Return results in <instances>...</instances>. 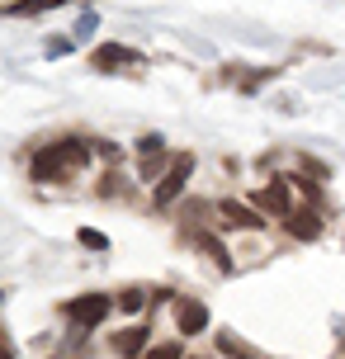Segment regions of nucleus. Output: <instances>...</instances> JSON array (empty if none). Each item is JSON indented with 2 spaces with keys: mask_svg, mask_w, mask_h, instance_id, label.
I'll list each match as a JSON object with an SVG mask.
<instances>
[{
  "mask_svg": "<svg viewBox=\"0 0 345 359\" xmlns=\"http://www.w3.org/2000/svg\"><path fill=\"white\" fill-rule=\"evenodd\" d=\"M222 208V217H227V222H232V227H260V208H246V203H236V198H222L218 203Z\"/></svg>",
  "mask_w": 345,
  "mask_h": 359,
  "instance_id": "nucleus-8",
  "label": "nucleus"
},
{
  "mask_svg": "<svg viewBox=\"0 0 345 359\" xmlns=\"http://www.w3.org/2000/svg\"><path fill=\"white\" fill-rule=\"evenodd\" d=\"M76 241H81L86 251H109V236L95 232V227H81V232H76Z\"/></svg>",
  "mask_w": 345,
  "mask_h": 359,
  "instance_id": "nucleus-11",
  "label": "nucleus"
},
{
  "mask_svg": "<svg viewBox=\"0 0 345 359\" xmlns=\"http://www.w3.org/2000/svg\"><path fill=\"white\" fill-rule=\"evenodd\" d=\"M284 227H289V236H303V241H312V236H322V217L312 213V208H293V213L284 217Z\"/></svg>",
  "mask_w": 345,
  "mask_h": 359,
  "instance_id": "nucleus-7",
  "label": "nucleus"
},
{
  "mask_svg": "<svg viewBox=\"0 0 345 359\" xmlns=\"http://www.w3.org/2000/svg\"><path fill=\"white\" fill-rule=\"evenodd\" d=\"M147 359H180V345H156Z\"/></svg>",
  "mask_w": 345,
  "mask_h": 359,
  "instance_id": "nucleus-15",
  "label": "nucleus"
},
{
  "mask_svg": "<svg viewBox=\"0 0 345 359\" xmlns=\"http://www.w3.org/2000/svg\"><path fill=\"white\" fill-rule=\"evenodd\" d=\"M100 72H114V67H137L142 57L133 53V48H119V43H104V48H95V57H90Z\"/></svg>",
  "mask_w": 345,
  "mask_h": 359,
  "instance_id": "nucleus-6",
  "label": "nucleus"
},
{
  "mask_svg": "<svg viewBox=\"0 0 345 359\" xmlns=\"http://www.w3.org/2000/svg\"><path fill=\"white\" fill-rule=\"evenodd\" d=\"M142 345H147V326H128V331L114 336V350H119V355H137Z\"/></svg>",
  "mask_w": 345,
  "mask_h": 359,
  "instance_id": "nucleus-9",
  "label": "nucleus"
},
{
  "mask_svg": "<svg viewBox=\"0 0 345 359\" xmlns=\"http://www.w3.org/2000/svg\"><path fill=\"white\" fill-rule=\"evenodd\" d=\"M175 326H180V336L208 331V307H203L199 298H175Z\"/></svg>",
  "mask_w": 345,
  "mask_h": 359,
  "instance_id": "nucleus-4",
  "label": "nucleus"
},
{
  "mask_svg": "<svg viewBox=\"0 0 345 359\" xmlns=\"http://www.w3.org/2000/svg\"><path fill=\"white\" fill-rule=\"evenodd\" d=\"M255 208L289 217V213H293V203H289V175H284V180H270V184H265V189L255 194Z\"/></svg>",
  "mask_w": 345,
  "mask_h": 359,
  "instance_id": "nucleus-5",
  "label": "nucleus"
},
{
  "mask_svg": "<svg viewBox=\"0 0 345 359\" xmlns=\"http://www.w3.org/2000/svg\"><path fill=\"white\" fill-rule=\"evenodd\" d=\"M199 246L213 255V260H218V269H227V251H222V241H213V236H199Z\"/></svg>",
  "mask_w": 345,
  "mask_h": 359,
  "instance_id": "nucleus-13",
  "label": "nucleus"
},
{
  "mask_svg": "<svg viewBox=\"0 0 345 359\" xmlns=\"http://www.w3.org/2000/svg\"><path fill=\"white\" fill-rule=\"evenodd\" d=\"M218 350H227V355H236V359H255V350H246L232 331H218Z\"/></svg>",
  "mask_w": 345,
  "mask_h": 359,
  "instance_id": "nucleus-12",
  "label": "nucleus"
},
{
  "mask_svg": "<svg viewBox=\"0 0 345 359\" xmlns=\"http://www.w3.org/2000/svg\"><path fill=\"white\" fill-rule=\"evenodd\" d=\"M0 359H15V345H10V336H5V326H0Z\"/></svg>",
  "mask_w": 345,
  "mask_h": 359,
  "instance_id": "nucleus-17",
  "label": "nucleus"
},
{
  "mask_svg": "<svg viewBox=\"0 0 345 359\" xmlns=\"http://www.w3.org/2000/svg\"><path fill=\"white\" fill-rule=\"evenodd\" d=\"M142 303H147V293H142V288H128L123 298H119V307H123V312H137Z\"/></svg>",
  "mask_w": 345,
  "mask_h": 359,
  "instance_id": "nucleus-14",
  "label": "nucleus"
},
{
  "mask_svg": "<svg viewBox=\"0 0 345 359\" xmlns=\"http://www.w3.org/2000/svg\"><path fill=\"white\" fill-rule=\"evenodd\" d=\"M109 298L104 293H81V298H72L67 303V322L72 326H81V331H90V326H100L104 317H109Z\"/></svg>",
  "mask_w": 345,
  "mask_h": 359,
  "instance_id": "nucleus-2",
  "label": "nucleus"
},
{
  "mask_svg": "<svg viewBox=\"0 0 345 359\" xmlns=\"http://www.w3.org/2000/svg\"><path fill=\"white\" fill-rule=\"evenodd\" d=\"M189 175H194V156L184 151V156H175V161H170V170H165V180L156 184V194H151V203H156V208H165V203H175V198L184 194V180H189Z\"/></svg>",
  "mask_w": 345,
  "mask_h": 359,
  "instance_id": "nucleus-3",
  "label": "nucleus"
},
{
  "mask_svg": "<svg viewBox=\"0 0 345 359\" xmlns=\"http://www.w3.org/2000/svg\"><path fill=\"white\" fill-rule=\"evenodd\" d=\"M57 5H72V0H15L10 5V15H48Z\"/></svg>",
  "mask_w": 345,
  "mask_h": 359,
  "instance_id": "nucleus-10",
  "label": "nucleus"
},
{
  "mask_svg": "<svg viewBox=\"0 0 345 359\" xmlns=\"http://www.w3.org/2000/svg\"><path fill=\"white\" fill-rule=\"evenodd\" d=\"M76 165H86V147L81 142H53L34 156V180H62Z\"/></svg>",
  "mask_w": 345,
  "mask_h": 359,
  "instance_id": "nucleus-1",
  "label": "nucleus"
},
{
  "mask_svg": "<svg viewBox=\"0 0 345 359\" xmlns=\"http://www.w3.org/2000/svg\"><path fill=\"white\" fill-rule=\"evenodd\" d=\"M161 156H156V151H151V156H147V161H142V180H151V175H156V170H161Z\"/></svg>",
  "mask_w": 345,
  "mask_h": 359,
  "instance_id": "nucleus-16",
  "label": "nucleus"
}]
</instances>
